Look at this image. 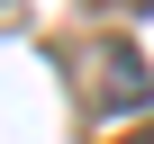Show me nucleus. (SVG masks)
Returning <instances> with one entry per match:
<instances>
[{"label": "nucleus", "mask_w": 154, "mask_h": 144, "mask_svg": "<svg viewBox=\"0 0 154 144\" xmlns=\"http://www.w3.org/2000/svg\"><path fill=\"white\" fill-rule=\"evenodd\" d=\"M136 99H145V63L127 36H109L100 45V108H136Z\"/></svg>", "instance_id": "nucleus-1"}, {"label": "nucleus", "mask_w": 154, "mask_h": 144, "mask_svg": "<svg viewBox=\"0 0 154 144\" xmlns=\"http://www.w3.org/2000/svg\"><path fill=\"white\" fill-rule=\"evenodd\" d=\"M127 144H154V126H145V135H127Z\"/></svg>", "instance_id": "nucleus-2"}]
</instances>
